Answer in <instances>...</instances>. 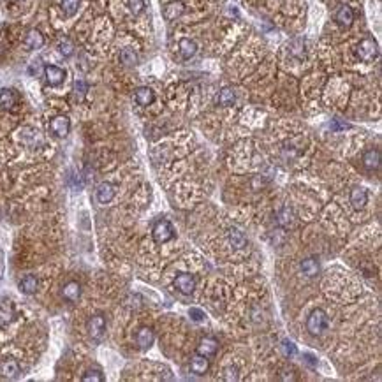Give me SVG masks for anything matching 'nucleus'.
I'll return each instance as SVG.
<instances>
[{
	"instance_id": "1",
	"label": "nucleus",
	"mask_w": 382,
	"mask_h": 382,
	"mask_svg": "<svg viewBox=\"0 0 382 382\" xmlns=\"http://www.w3.org/2000/svg\"><path fill=\"white\" fill-rule=\"evenodd\" d=\"M307 330L310 331V335H314V336L322 335V333L328 330V315H326V312L320 310V308H315V310L312 312V314L308 315V319H307Z\"/></svg>"
},
{
	"instance_id": "2",
	"label": "nucleus",
	"mask_w": 382,
	"mask_h": 382,
	"mask_svg": "<svg viewBox=\"0 0 382 382\" xmlns=\"http://www.w3.org/2000/svg\"><path fill=\"white\" fill-rule=\"evenodd\" d=\"M151 236H154V241L157 245L167 243L169 240L175 238V229H173L169 220H159L157 224L151 229Z\"/></svg>"
},
{
	"instance_id": "3",
	"label": "nucleus",
	"mask_w": 382,
	"mask_h": 382,
	"mask_svg": "<svg viewBox=\"0 0 382 382\" xmlns=\"http://www.w3.org/2000/svg\"><path fill=\"white\" fill-rule=\"evenodd\" d=\"M357 56H359L363 62H373L379 56V44L373 39H363L359 44H357Z\"/></svg>"
},
{
	"instance_id": "4",
	"label": "nucleus",
	"mask_w": 382,
	"mask_h": 382,
	"mask_svg": "<svg viewBox=\"0 0 382 382\" xmlns=\"http://www.w3.org/2000/svg\"><path fill=\"white\" fill-rule=\"evenodd\" d=\"M104 333H106V317H104V315H101V314L93 315V317L88 320V335H90V338L99 342V340H102Z\"/></svg>"
},
{
	"instance_id": "5",
	"label": "nucleus",
	"mask_w": 382,
	"mask_h": 382,
	"mask_svg": "<svg viewBox=\"0 0 382 382\" xmlns=\"http://www.w3.org/2000/svg\"><path fill=\"white\" fill-rule=\"evenodd\" d=\"M49 130L56 136V138H65L71 130V120L65 114H59V117L51 118L49 122Z\"/></svg>"
},
{
	"instance_id": "6",
	"label": "nucleus",
	"mask_w": 382,
	"mask_h": 382,
	"mask_svg": "<svg viewBox=\"0 0 382 382\" xmlns=\"http://www.w3.org/2000/svg\"><path fill=\"white\" fill-rule=\"evenodd\" d=\"M114 194H117V187H114L113 183L102 182V183H99V185H97L96 197H97V201H99L101 204H108V203H111V201H113V197H114Z\"/></svg>"
},
{
	"instance_id": "7",
	"label": "nucleus",
	"mask_w": 382,
	"mask_h": 382,
	"mask_svg": "<svg viewBox=\"0 0 382 382\" xmlns=\"http://www.w3.org/2000/svg\"><path fill=\"white\" fill-rule=\"evenodd\" d=\"M175 287L182 294H192L196 289V278L190 273H180L175 278Z\"/></svg>"
},
{
	"instance_id": "8",
	"label": "nucleus",
	"mask_w": 382,
	"mask_h": 382,
	"mask_svg": "<svg viewBox=\"0 0 382 382\" xmlns=\"http://www.w3.org/2000/svg\"><path fill=\"white\" fill-rule=\"evenodd\" d=\"M44 74H46V81L49 86H59L65 81V71L56 65H46L44 67Z\"/></svg>"
},
{
	"instance_id": "9",
	"label": "nucleus",
	"mask_w": 382,
	"mask_h": 382,
	"mask_svg": "<svg viewBox=\"0 0 382 382\" xmlns=\"http://www.w3.org/2000/svg\"><path fill=\"white\" fill-rule=\"evenodd\" d=\"M136 342H138L139 349L141 351H146V349H150L151 345L155 342V333L151 328H141V330L138 331V335H136Z\"/></svg>"
},
{
	"instance_id": "10",
	"label": "nucleus",
	"mask_w": 382,
	"mask_h": 382,
	"mask_svg": "<svg viewBox=\"0 0 382 382\" xmlns=\"http://www.w3.org/2000/svg\"><path fill=\"white\" fill-rule=\"evenodd\" d=\"M20 373H22V368H20L18 361L6 359L0 365V375L6 377V379H18Z\"/></svg>"
},
{
	"instance_id": "11",
	"label": "nucleus",
	"mask_w": 382,
	"mask_h": 382,
	"mask_svg": "<svg viewBox=\"0 0 382 382\" xmlns=\"http://www.w3.org/2000/svg\"><path fill=\"white\" fill-rule=\"evenodd\" d=\"M335 20H336V23L342 25V27H351L352 22H354V12H352V9L349 6L342 4V6L338 7V11L335 12Z\"/></svg>"
},
{
	"instance_id": "12",
	"label": "nucleus",
	"mask_w": 382,
	"mask_h": 382,
	"mask_svg": "<svg viewBox=\"0 0 382 382\" xmlns=\"http://www.w3.org/2000/svg\"><path fill=\"white\" fill-rule=\"evenodd\" d=\"M368 203V192L363 187H356L351 190V204L356 209H363L365 204Z\"/></svg>"
},
{
	"instance_id": "13",
	"label": "nucleus",
	"mask_w": 382,
	"mask_h": 382,
	"mask_svg": "<svg viewBox=\"0 0 382 382\" xmlns=\"http://www.w3.org/2000/svg\"><path fill=\"white\" fill-rule=\"evenodd\" d=\"M217 349H219V342H217L215 338H209V336H206V338L201 340L199 347H197V354L212 357V356L217 354Z\"/></svg>"
},
{
	"instance_id": "14",
	"label": "nucleus",
	"mask_w": 382,
	"mask_h": 382,
	"mask_svg": "<svg viewBox=\"0 0 382 382\" xmlns=\"http://www.w3.org/2000/svg\"><path fill=\"white\" fill-rule=\"evenodd\" d=\"M25 44H27L28 49H41L44 46V35L41 34L39 30L32 28V30H28L27 35H25Z\"/></svg>"
},
{
	"instance_id": "15",
	"label": "nucleus",
	"mask_w": 382,
	"mask_h": 382,
	"mask_svg": "<svg viewBox=\"0 0 382 382\" xmlns=\"http://www.w3.org/2000/svg\"><path fill=\"white\" fill-rule=\"evenodd\" d=\"M183 12H185L183 2H178V0H175V2H169L166 7H164V18H166L167 22H173V20L180 18Z\"/></svg>"
},
{
	"instance_id": "16",
	"label": "nucleus",
	"mask_w": 382,
	"mask_h": 382,
	"mask_svg": "<svg viewBox=\"0 0 382 382\" xmlns=\"http://www.w3.org/2000/svg\"><path fill=\"white\" fill-rule=\"evenodd\" d=\"M134 97H136V102H138L139 106H150L155 99V93L150 86H139V88L136 90Z\"/></svg>"
},
{
	"instance_id": "17",
	"label": "nucleus",
	"mask_w": 382,
	"mask_h": 382,
	"mask_svg": "<svg viewBox=\"0 0 382 382\" xmlns=\"http://www.w3.org/2000/svg\"><path fill=\"white\" fill-rule=\"evenodd\" d=\"M178 48H180V55H182L185 60L192 59V56H194L196 53H197V44H196V41L188 39V37H183V39H180Z\"/></svg>"
},
{
	"instance_id": "18",
	"label": "nucleus",
	"mask_w": 382,
	"mask_h": 382,
	"mask_svg": "<svg viewBox=\"0 0 382 382\" xmlns=\"http://www.w3.org/2000/svg\"><path fill=\"white\" fill-rule=\"evenodd\" d=\"M18 287L23 294H34L37 291V287H39V282H37L35 275H25L22 280H20Z\"/></svg>"
},
{
	"instance_id": "19",
	"label": "nucleus",
	"mask_w": 382,
	"mask_h": 382,
	"mask_svg": "<svg viewBox=\"0 0 382 382\" xmlns=\"http://www.w3.org/2000/svg\"><path fill=\"white\" fill-rule=\"evenodd\" d=\"M227 238H229V243H231V246H234L236 250H241L246 246V238L245 234L240 231V229L236 227H231L227 231Z\"/></svg>"
},
{
	"instance_id": "20",
	"label": "nucleus",
	"mask_w": 382,
	"mask_h": 382,
	"mask_svg": "<svg viewBox=\"0 0 382 382\" xmlns=\"http://www.w3.org/2000/svg\"><path fill=\"white\" fill-rule=\"evenodd\" d=\"M62 296H64L67 301H78L81 296V285L78 282H67L62 289Z\"/></svg>"
},
{
	"instance_id": "21",
	"label": "nucleus",
	"mask_w": 382,
	"mask_h": 382,
	"mask_svg": "<svg viewBox=\"0 0 382 382\" xmlns=\"http://www.w3.org/2000/svg\"><path fill=\"white\" fill-rule=\"evenodd\" d=\"M16 101H18V96H16L14 90L4 88L2 92H0V108L2 109H12L16 104Z\"/></svg>"
},
{
	"instance_id": "22",
	"label": "nucleus",
	"mask_w": 382,
	"mask_h": 382,
	"mask_svg": "<svg viewBox=\"0 0 382 382\" xmlns=\"http://www.w3.org/2000/svg\"><path fill=\"white\" fill-rule=\"evenodd\" d=\"M363 162L368 169H379L380 167V151L379 150H367L363 154Z\"/></svg>"
},
{
	"instance_id": "23",
	"label": "nucleus",
	"mask_w": 382,
	"mask_h": 382,
	"mask_svg": "<svg viewBox=\"0 0 382 382\" xmlns=\"http://www.w3.org/2000/svg\"><path fill=\"white\" fill-rule=\"evenodd\" d=\"M234 101H236V93H234V90L229 88V86L222 88L220 92H219V96H217V104L224 106V108H227V106H233Z\"/></svg>"
},
{
	"instance_id": "24",
	"label": "nucleus",
	"mask_w": 382,
	"mask_h": 382,
	"mask_svg": "<svg viewBox=\"0 0 382 382\" xmlns=\"http://www.w3.org/2000/svg\"><path fill=\"white\" fill-rule=\"evenodd\" d=\"M208 367H209V363H208V357L206 356L197 354L194 359L190 361V370L196 373V375H204V373H206V370H208Z\"/></svg>"
},
{
	"instance_id": "25",
	"label": "nucleus",
	"mask_w": 382,
	"mask_h": 382,
	"mask_svg": "<svg viewBox=\"0 0 382 382\" xmlns=\"http://www.w3.org/2000/svg\"><path fill=\"white\" fill-rule=\"evenodd\" d=\"M20 134H22V139L25 141V145H28V146H37V145H41V143H43L39 132L34 130V129H23Z\"/></svg>"
},
{
	"instance_id": "26",
	"label": "nucleus",
	"mask_w": 382,
	"mask_h": 382,
	"mask_svg": "<svg viewBox=\"0 0 382 382\" xmlns=\"http://www.w3.org/2000/svg\"><path fill=\"white\" fill-rule=\"evenodd\" d=\"M319 270H320L319 261L314 257H308L301 262V271L307 275V277H315V275L319 273Z\"/></svg>"
},
{
	"instance_id": "27",
	"label": "nucleus",
	"mask_w": 382,
	"mask_h": 382,
	"mask_svg": "<svg viewBox=\"0 0 382 382\" xmlns=\"http://www.w3.org/2000/svg\"><path fill=\"white\" fill-rule=\"evenodd\" d=\"M120 62L127 67H132V65L138 64V53L132 48H123L120 51Z\"/></svg>"
},
{
	"instance_id": "28",
	"label": "nucleus",
	"mask_w": 382,
	"mask_h": 382,
	"mask_svg": "<svg viewBox=\"0 0 382 382\" xmlns=\"http://www.w3.org/2000/svg\"><path fill=\"white\" fill-rule=\"evenodd\" d=\"M80 7V0H62V11L65 16H74Z\"/></svg>"
},
{
	"instance_id": "29",
	"label": "nucleus",
	"mask_w": 382,
	"mask_h": 382,
	"mask_svg": "<svg viewBox=\"0 0 382 382\" xmlns=\"http://www.w3.org/2000/svg\"><path fill=\"white\" fill-rule=\"evenodd\" d=\"M59 49H60V53L64 56H71L72 53H74V44H72V41L69 39V37H62V39L59 41Z\"/></svg>"
},
{
	"instance_id": "30",
	"label": "nucleus",
	"mask_w": 382,
	"mask_h": 382,
	"mask_svg": "<svg viewBox=\"0 0 382 382\" xmlns=\"http://www.w3.org/2000/svg\"><path fill=\"white\" fill-rule=\"evenodd\" d=\"M86 92H88V85H86V81L78 80L76 83H74V97H76L78 101H83Z\"/></svg>"
},
{
	"instance_id": "31",
	"label": "nucleus",
	"mask_w": 382,
	"mask_h": 382,
	"mask_svg": "<svg viewBox=\"0 0 382 382\" xmlns=\"http://www.w3.org/2000/svg\"><path fill=\"white\" fill-rule=\"evenodd\" d=\"M81 380H85V382H102V380H104V375H102L101 370L93 368V370H88V372L81 377Z\"/></svg>"
},
{
	"instance_id": "32",
	"label": "nucleus",
	"mask_w": 382,
	"mask_h": 382,
	"mask_svg": "<svg viewBox=\"0 0 382 382\" xmlns=\"http://www.w3.org/2000/svg\"><path fill=\"white\" fill-rule=\"evenodd\" d=\"M127 6H129V9H130V12H132L134 16H138V14H141V12L145 11L146 4H145V0H129V2H127Z\"/></svg>"
},
{
	"instance_id": "33",
	"label": "nucleus",
	"mask_w": 382,
	"mask_h": 382,
	"mask_svg": "<svg viewBox=\"0 0 382 382\" xmlns=\"http://www.w3.org/2000/svg\"><path fill=\"white\" fill-rule=\"evenodd\" d=\"M282 351L285 356H294L296 352H298V349H296V345L291 342V340H283L282 342Z\"/></svg>"
},
{
	"instance_id": "34",
	"label": "nucleus",
	"mask_w": 382,
	"mask_h": 382,
	"mask_svg": "<svg viewBox=\"0 0 382 382\" xmlns=\"http://www.w3.org/2000/svg\"><path fill=\"white\" fill-rule=\"evenodd\" d=\"M188 315H190V319L196 320V322H201V320L206 317V314H204L201 308H196V307H192L190 310H188Z\"/></svg>"
},
{
	"instance_id": "35",
	"label": "nucleus",
	"mask_w": 382,
	"mask_h": 382,
	"mask_svg": "<svg viewBox=\"0 0 382 382\" xmlns=\"http://www.w3.org/2000/svg\"><path fill=\"white\" fill-rule=\"evenodd\" d=\"M12 319V312L7 310V308H0V324L2 326H6V324H9Z\"/></svg>"
},
{
	"instance_id": "36",
	"label": "nucleus",
	"mask_w": 382,
	"mask_h": 382,
	"mask_svg": "<svg viewBox=\"0 0 382 382\" xmlns=\"http://www.w3.org/2000/svg\"><path fill=\"white\" fill-rule=\"evenodd\" d=\"M224 379L225 380H238V370L236 368H233V367H227L224 370Z\"/></svg>"
},
{
	"instance_id": "37",
	"label": "nucleus",
	"mask_w": 382,
	"mask_h": 382,
	"mask_svg": "<svg viewBox=\"0 0 382 382\" xmlns=\"http://www.w3.org/2000/svg\"><path fill=\"white\" fill-rule=\"evenodd\" d=\"M303 357H305V361H307L308 367L314 368L315 365H317V359H315V356H314V354H308V352H307V354H303Z\"/></svg>"
},
{
	"instance_id": "38",
	"label": "nucleus",
	"mask_w": 382,
	"mask_h": 382,
	"mask_svg": "<svg viewBox=\"0 0 382 382\" xmlns=\"http://www.w3.org/2000/svg\"><path fill=\"white\" fill-rule=\"evenodd\" d=\"M39 67H41V62H34V64L28 67V72L30 74H37V71H39Z\"/></svg>"
},
{
	"instance_id": "39",
	"label": "nucleus",
	"mask_w": 382,
	"mask_h": 382,
	"mask_svg": "<svg viewBox=\"0 0 382 382\" xmlns=\"http://www.w3.org/2000/svg\"><path fill=\"white\" fill-rule=\"evenodd\" d=\"M6 2H9V4H16V2H22V0H6Z\"/></svg>"
}]
</instances>
